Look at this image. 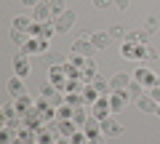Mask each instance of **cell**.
I'll use <instances>...</instances> for the list:
<instances>
[{
	"label": "cell",
	"mask_w": 160,
	"mask_h": 144,
	"mask_svg": "<svg viewBox=\"0 0 160 144\" xmlns=\"http://www.w3.org/2000/svg\"><path fill=\"white\" fill-rule=\"evenodd\" d=\"M120 56H123V59H136V43L123 40V46H120Z\"/></svg>",
	"instance_id": "25"
},
{
	"label": "cell",
	"mask_w": 160,
	"mask_h": 144,
	"mask_svg": "<svg viewBox=\"0 0 160 144\" xmlns=\"http://www.w3.org/2000/svg\"><path fill=\"white\" fill-rule=\"evenodd\" d=\"M109 37H112V40H126V37H128V32H126V27L115 24V27H109Z\"/></svg>",
	"instance_id": "30"
},
{
	"label": "cell",
	"mask_w": 160,
	"mask_h": 144,
	"mask_svg": "<svg viewBox=\"0 0 160 144\" xmlns=\"http://www.w3.org/2000/svg\"><path fill=\"white\" fill-rule=\"evenodd\" d=\"M19 112H16V104L13 102H6L3 104V117H16Z\"/></svg>",
	"instance_id": "35"
},
{
	"label": "cell",
	"mask_w": 160,
	"mask_h": 144,
	"mask_svg": "<svg viewBox=\"0 0 160 144\" xmlns=\"http://www.w3.org/2000/svg\"><path fill=\"white\" fill-rule=\"evenodd\" d=\"M72 53H80V56L91 59L93 53H96V46L91 43V35H83V37H78V40L72 43V48H69Z\"/></svg>",
	"instance_id": "5"
},
{
	"label": "cell",
	"mask_w": 160,
	"mask_h": 144,
	"mask_svg": "<svg viewBox=\"0 0 160 144\" xmlns=\"http://www.w3.org/2000/svg\"><path fill=\"white\" fill-rule=\"evenodd\" d=\"M24 126L35 128V131H40V128L46 126V123H43V117H40V110H38V107H35V110H29L27 115H24Z\"/></svg>",
	"instance_id": "18"
},
{
	"label": "cell",
	"mask_w": 160,
	"mask_h": 144,
	"mask_svg": "<svg viewBox=\"0 0 160 144\" xmlns=\"http://www.w3.org/2000/svg\"><path fill=\"white\" fill-rule=\"evenodd\" d=\"M75 19H78V16H75V11H64L62 16H56V19H53V29H56L59 35L69 32V29L75 27Z\"/></svg>",
	"instance_id": "6"
},
{
	"label": "cell",
	"mask_w": 160,
	"mask_h": 144,
	"mask_svg": "<svg viewBox=\"0 0 160 144\" xmlns=\"http://www.w3.org/2000/svg\"><path fill=\"white\" fill-rule=\"evenodd\" d=\"M142 93H147V88L142 86V83H136V80H131V86H128V96L131 99H139Z\"/></svg>",
	"instance_id": "29"
},
{
	"label": "cell",
	"mask_w": 160,
	"mask_h": 144,
	"mask_svg": "<svg viewBox=\"0 0 160 144\" xmlns=\"http://www.w3.org/2000/svg\"><path fill=\"white\" fill-rule=\"evenodd\" d=\"M13 104H16V112H19V115H27V112L29 110H35V99L32 96H29V93H24V96H19V99H13Z\"/></svg>",
	"instance_id": "14"
},
{
	"label": "cell",
	"mask_w": 160,
	"mask_h": 144,
	"mask_svg": "<svg viewBox=\"0 0 160 144\" xmlns=\"http://www.w3.org/2000/svg\"><path fill=\"white\" fill-rule=\"evenodd\" d=\"M11 144H24V142H22V139H19V136H16V139H13V142H11Z\"/></svg>",
	"instance_id": "43"
},
{
	"label": "cell",
	"mask_w": 160,
	"mask_h": 144,
	"mask_svg": "<svg viewBox=\"0 0 160 144\" xmlns=\"http://www.w3.org/2000/svg\"><path fill=\"white\" fill-rule=\"evenodd\" d=\"M48 6H51V11H53V19H56V16H62L64 11H69V8L64 6V0H48Z\"/></svg>",
	"instance_id": "31"
},
{
	"label": "cell",
	"mask_w": 160,
	"mask_h": 144,
	"mask_svg": "<svg viewBox=\"0 0 160 144\" xmlns=\"http://www.w3.org/2000/svg\"><path fill=\"white\" fill-rule=\"evenodd\" d=\"M142 29L152 37V35L158 32V16H147V19H144V24H142Z\"/></svg>",
	"instance_id": "27"
},
{
	"label": "cell",
	"mask_w": 160,
	"mask_h": 144,
	"mask_svg": "<svg viewBox=\"0 0 160 144\" xmlns=\"http://www.w3.org/2000/svg\"><path fill=\"white\" fill-rule=\"evenodd\" d=\"M32 19H35V22H43V24H46V22H53V11H51V6H48V0L32 8Z\"/></svg>",
	"instance_id": "11"
},
{
	"label": "cell",
	"mask_w": 160,
	"mask_h": 144,
	"mask_svg": "<svg viewBox=\"0 0 160 144\" xmlns=\"http://www.w3.org/2000/svg\"><path fill=\"white\" fill-rule=\"evenodd\" d=\"M109 6H115L112 0H93V8H109Z\"/></svg>",
	"instance_id": "38"
},
{
	"label": "cell",
	"mask_w": 160,
	"mask_h": 144,
	"mask_svg": "<svg viewBox=\"0 0 160 144\" xmlns=\"http://www.w3.org/2000/svg\"><path fill=\"white\" fill-rule=\"evenodd\" d=\"M83 131H86V136L88 139H96V136H104V133H102V120H96V117H88V120H86V126H83Z\"/></svg>",
	"instance_id": "15"
},
{
	"label": "cell",
	"mask_w": 160,
	"mask_h": 144,
	"mask_svg": "<svg viewBox=\"0 0 160 144\" xmlns=\"http://www.w3.org/2000/svg\"><path fill=\"white\" fill-rule=\"evenodd\" d=\"M136 107L142 112H147V115H155V112H158V102H155L149 93H142V96L136 99Z\"/></svg>",
	"instance_id": "13"
},
{
	"label": "cell",
	"mask_w": 160,
	"mask_h": 144,
	"mask_svg": "<svg viewBox=\"0 0 160 144\" xmlns=\"http://www.w3.org/2000/svg\"><path fill=\"white\" fill-rule=\"evenodd\" d=\"M147 93H149V96H152V99H155V102H158V104H160V86H155V88H152V91H147Z\"/></svg>",
	"instance_id": "40"
},
{
	"label": "cell",
	"mask_w": 160,
	"mask_h": 144,
	"mask_svg": "<svg viewBox=\"0 0 160 144\" xmlns=\"http://www.w3.org/2000/svg\"><path fill=\"white\" fill-rule=\"evenodd\" d=\"M131 80L133 77L128 75V72H115V75L109 77V88H112V91H128Z\"/></svg>",
	"instance_id": "9"
},
{
	"label": "cell",
	"mask_w": 160,
	"mask_h": 144,
	"mask_svg": "<svg viewBox=\"0 0 160 144\" xmlns=\"http://www.w3.org/2000/svg\"><path fill=\"white\" fill-rule=\"evenodd\" d=\"M91 115L96 117V120H107V117H112V107H109V96H99L96 102L91 104Z\"/></svg>",
	"instance_id": "4"
},
{
	"label": "cell",
	"mask_w": 160,
	"mask_h": 144,
	"mask_svg": "<svg viewBox=\"0 0 160 144\" xmlns=\"http://www.w3.org/2000/svg\"><path fill=\"white\" fill-rule=\"evenodd\" d=\"M13 72H16V77H22V80L32 72V64H29V56H27V53L19 51L16 56H13Z\"/></svg>",
	"instance_id": "7"
},
{
	"label": "cell",
	"mask_w": 160,
	"mask_h": 144,
	"mask_svg": "<svg viewBox=\"0 0 160 144\" xmlns=\"http://www.w3.org/2000/svg\"><path fill=\"white\" fill-rule=\"evenodd\" d=\"M99 96H102V93H99L96 88H93V83H86V88H83V99H86V104H88V107H91V104L96 102Z\"/></svg>",
	"instance_id": "22"
},
{
	"label": "cell",
	"mask_w": 160,
	"mask_h": 144,
	"mask_svg": "<svg viewBox=\"0 0 160 144\" xmlns=\"http://www.w3.org/2000/svg\"><path fill=\"white\" fill-rule=\"evenodd\" d=\"M102 133L104 136H120L123 133V126L115 117H107V120H102Z\"/></svg>",
	"instance_id": "17"
},
{
	"label": "cell",
	"mask_w": 160,
	"mask_h": 144,
	"mask_svg": "<svg viewBox=\"0 0 160 144\" xmlns=\"http://www.w3.org/2000/svg\"><path fill=\"white\" fill-rule=\"evenodd\" d=\"M155 115H158V117H160V104H158V112H155Z\"/></svg>",
	"instance_id": "44"
},
{
	"label": "cell",
	"mask_w": 160,
	"mask_h": 144,
	"mask_svg": "<svg viewBox=\"0 0 160 144\" xmlns=\"http://www.w3.org/2000/svg\"><path fill=\"white\" fill-rule=\"evenodd\" d=\"M56 144H69V139H59V142Z\"/></svg>",
	"instance_id": "42"
},
{
	"label": "cell",
	"mask_w": 160,
	"mask_h": 144,
	"mask_svg": "<svg viewBox=\"0 0 160 144\" xmlns=\"http://www.w3.org/2000/svg\"><path fill=\"white\" fill-rule=\"evenodd\" d=\"M13 139H16V131H11V128H0V144H11Z\"/></svg>",
	"instance_id": "32"
},
{
	"label": "cell",
	"mask_w": 160,
	"mask_h": 144,
	"mask_svg": "<svg viewBox=\"0 0 160 144\" xmlns=\"http://www.w3.org/2000/svg\"><path fill=\"white\" fill-rule=\"evenodd\" d=\"M91 35V43L96 46V51H107V46H109V32H88Z\"/></svg>",
	"instance_id": "20"
},
{
	"label": "cell",
	"mask_w": 160,
	"mask_h": 144,
	"mask_svg": "<svg viewBox=\"0 0 160 144\" xmlns=\"http://www.w3.org/2000/svg\"><path fill=\"white\" fill-rule=\"evenodd\" d=\"M96 72H99V69H96V64H93L91 59H88V62H86V67H83V80H86V83H93V80L99 77Z\"/></svg>",
	"instance_id": "21"
},
{
	"label": "cell",
	"mask_w": 160,
	"mask_h": 144,
	"mask_svg": "<svg viewBox=\"0 0 160 144\" xmlns=\"http://www.w3.org/2000/svg\"><path fill=\"white\" fill-rule=\"evenodd\" d=\"M32 24H35L32 16H16V19H13V29H24V32H29Z\"/></svg>",
	"instance_id": "24"
},
{
	"label": "cell",
	"mask_w": 160,
	"mask_h": 144,
	"mask_svg": "<svg viewBox=\"0 0 160 144\" xmlns=\"http://www.w3.org/2000/svg\"><path fill=\"white\" fill-rule=\"evenodd\" d=\"M48 43H51V40H46V37H29V43H24L19 51L27 53V56H35V53L43 56V53H48Z\"/></svg>",
	"instance_id": "3"
},
{
	"label": "cell",
	"mask_w": 160,
	"mask_h": 144,
	"mask_svg": "<svg viewBox=\"0 0 160 144\" xmlns=\"http://www.w3.org/2000/svg\"><path fill=\"white\" fill-rule=\"evenodd\" d=\"M75 131H78L75 120H59V123H56V133H59V139H69Z\"/></svg>",
	"instance_id": "19"
},
{
	"label": "cell",
	"mask_w": 160,
	"mask_h": 144,
	"mask_svg": "<svg viewBox=\"0 0 160 144\" xmlns=\"http://www.w3.org/2000/svg\"><path fill=\"white\" fill-rule=\"evenodd\" d=\"M86 62H88L86 56H80V53H72V51H69V56H67V64H72V67H78V69L86 67Z\"/></svg>",
	"instance_id": "28"
},
{
	"label": "cell",
	"mask_w": 160,
	"mask_h": 144,
	"mask_svg": "<svg viewBox=\"0 0 160 144\" xmlns=\"http://www.w3.org/2000/svg\"><path fill=\"white\" fill-rule=\"evenodd\" d=\"M40 3H46V0H22L24 8H35V6H40Z\"/></svg>",
	"instance_id": "39"
},
{
	"label": "cell",
	"mask_w": 160,
	"mask_h": 144,
	"mask_svg": "<svg viewBox=\"0 0 160 144\" xmlns=\"http://www.w3.org/2000/svg\"><path fill=\"white\" fill-rule=\"evenodd\" d=\"M88 144H104V136H96V139H88Z\"/></svg>",
	"instance_id": "41"
},
{
	"label": "cell",
	"mask_w": 160,
	"mask_h": 144,
	"mask_svg": "<svg viewBox=\"0 0 160 144\" xmlns=\"http://www.w3.org/2000/svg\"><path fill=\"white\" fill-rule=\"evenodd\" d=\"M131 77H133L136 83H142L147 91H152L155 86H160V75H155L149 67H139V69H133V75H131Z\"/></svg>",
	"instance_id": "1"
},
{
	"label": "cell",
	"mask_w": 160,
	"mask_h": 144,
	"mask_svg": "<svg viewBox=\"0 0 160 144\" xmlns=\"http://www.w3.org/2000/svg\"><path fill=\"white\" fill-rule=\"evenodd\" d=\"M53 32H56V29H53V22H35L32 27H29V35H32V37H46V40H51L53 37Z\"/></svg>",
	"instance_id": "8"
},
{
	"label": "cell",
	"mask_w": 160,
	"mask_h": 144,
	"mask_svg": "<svg viewBox=\"0 0 160 144\" xmlns=\"http://www.w3.org/2000/svg\"><path fill=\"white\" fill-rule=\"evenodd\" d=\"M6 91L11 93L13 99H19V96H24V93H27V88H24V83H22V77H16V75H13L11 80L6 83Z\"/></svg>",
	"instance_id": "16"
},
{
	"label": "cell",
	"mask_w": 160,
	"mask_h": 144,
	"mask_svg": "<svg viewBox=\"0 0 160 144\" xmlns=\"http://www.w3.org/2000/svg\"><path fill=\"white\" fill-rule=\"evenodd\" d=\"M93 88H96V91L102 93V96H109V93H112V88H109V83H104L102 77H96V80H93Z\"/></svg>",
	"instance_id": "33"
},
{
	"label": "cell",
	"mask_w": 160,
	"mask_h": 144,
	"mask_svg": "<svg viewBox=\"0 0 160 144\" xmlns=\"http://www.w3.org/2000/svg\"><path fill=\"white\" fill-rule=\"evenodd\" d=\"M128 91H112L109 93V107H112V112H123L128 104Z\"/></svg>",
	"instance_id": "10"
},
{
	"label": "cell",
	"mask_w": 160,
	"mask_h": 144,
	"mask_svg": "<svg viewBox=\"0 0 160 144\" xmlns=\"http://www.w3.org/2000/svg\"><path fill=\"white\" fill-rule=\"evenodd\" d=\"M29 37H32V35H29V32H24V29H11V40L16 43L19 48H22L24 43H29Z\"/></svg>",
	"instance_id": "23"
},
{
	"label": "cell",
	"mask_w": 160,
	"mask_h": 144,
	"mask_svg": "<svg viewBox=\"0 0 160 144\" xmlns=\"http://www.w3.org/2000/svg\"><path fill=\"white\" fill-rule=\"evenodd\" d=\"M46 59H48V64H51V67H53V64H64V62H67V59L59 56V53H46Z\"/></svg>",
	"instance_id": "36"
},
{
	"label": "cell",
	"mask_w": 160,
	"mask_h": 144,
	"mask_svg": "<svg viewBox=\"0 0 160 144\" xmlns=\"http://www.w3.org/2000/svg\"><path fill=\"white\" fill-rule=\"evenodd\" d=\"M136 59L139 62H155L158 59V51L149 43H136Z\"/></svg>",
	"instance_id": "12"
},
{
	"label": "cell",
	"mask_w": 160,
	"mask_h": 144,
	"mask_svg": "<svg viewBox=\"0 0 160 144\" xmlns=\"http://www.w3.org/2000/svg\"><path fill=\"white\" fill-rule=\"evenodd\" d=\"M72 115H75V107H69V104L56 107V117H59V120H72Z\"/></svg>",
	"instance_id": "26"
},
{
	"label": "cell",
	"mask_w": 160,
	"mask_h": 144,
	"mask_svg": "<svg viewBox=\"0 0 160 144\" xmlns=\"http://www.w3.org/2000/svg\"><path fill=\"white\" fill-rule=\"evenodd\" d=\"M67 72H64V64H53V67H48V83H51L53 88H59V91L64 93V88H67Z\"/></svg>",
	"instance_id": "2"
},
{
	"label": "cell",
	"mask_w": 160,
	"mask_h": 144,
	"mask_svg": "<svg viewBox=\"0 0 160 144\" xmlns=\"http://www.w3.org/2000/svg\"><path fill=\"white\" fill-rule=\"evenodd\" d=\"M69 144H88V136H86V131L83 128H78V131L69 136Z\"/></svg>",
	"instance_id": "34"
},
{
	"label": "cell",
	"mask_w": 160,
	"mask_h": 144,
	"mask_svg": "<svg viewBox=\"0 0 160 144\" xmlns=\"http://www.w3.org/2000/svg\"><path fill=\"white\" fill-rule=\"evenodd\" d=\"M112 3H115L118 11H128V3H131V0H112Z\"/></svg>",
	"instance_id": "37"
}]
</instances>
